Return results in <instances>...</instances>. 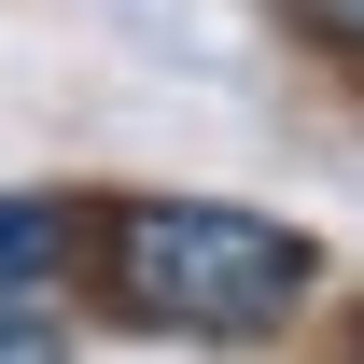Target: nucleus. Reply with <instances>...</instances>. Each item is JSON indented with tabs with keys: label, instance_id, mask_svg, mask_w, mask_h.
I'll return each instance as SVG.
<instances>
[{
	"label": "nucleus",
	"instance_id": "nucleus-1",
	"mask_svg": "<svg viewBox=\"0 0 364 364\" xmlns=\"http://www.w3.org/2000/svg\"><path fill=\"white\" fill-rule=\"evenodd\" d=\"M85 252H98L112 322H140V336H210V350L280 336V322L309 309V280H322L309 238L280 225V210H238V196H127Z\"/></svg>",
	"mask_w": 364,
	"mask_h": 364
},
{
	"label": "nucleus",
	"instance_id": "nucleus-2",
	"mask_svg": "<svg viewBox=\"0 0 364 364\" xmlns=\"http://www.w3.org/2000/svg\"><path fill=\"white\" fill-rule=\"evenodd\" d=\"M85 267V210L70 196H0V294H43Z\"/></svg>",
	"mask_w": 364,
	"mask_h": 364
},
{
	"label": "nucleus",
	"instance_id": "nucleus-3",
	"mask_svg": "<svg viewBox=\"0 0 364 364\" xmlns=\"http://www.w3.org/2000/svg\"><path fill=\"white\" fill-rule=\"evenodd\" d=\"M0 364H70V350H56V322L28 309V294H0Z\"/></svg>",
	"mask_w": 364,
	"mask_h": 364
},
{
	"label": "nucleus",
	"instance_id": "nucleus-4",
	"mask_svg": "<svg viewBox=\"0 0 364 364\" xmlns=\"http://www.w3.org/2000/svg\"><path fill=\"white\" fill-rule=\"evenodd\" d=\"M294 14H309V28H322L336 56H364V0H294Z\"/></svg>",
	"mask_w": 364,
	"mask_h": 364
},
{
	"label": "nucleus",
	"instance_id": "nucleus-5",
	"mask_svg": "<svg viewBox=\"0 0 364 364\" xmlns=\"http://www.w3.org/2000/svg\"><path fill=\"white\" fill-rule=\"evenodd\" d=\"M350 364H364V336H350Z\"/></svg>",
	"mask_w": 364,
	"mask_h": 364
}]
</instances>
